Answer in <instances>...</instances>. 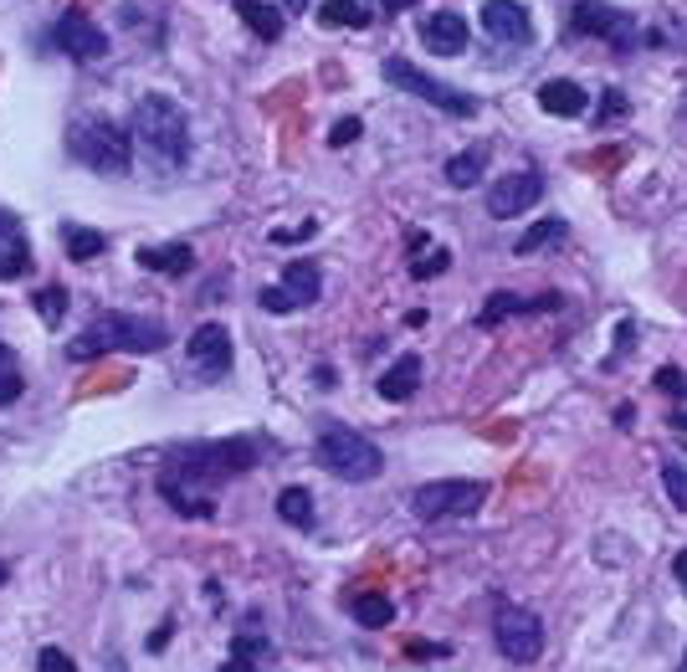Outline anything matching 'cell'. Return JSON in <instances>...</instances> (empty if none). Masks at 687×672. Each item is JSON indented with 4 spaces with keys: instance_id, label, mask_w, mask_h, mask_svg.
Wrapping results in <instances>:
<instances>
[{
    "instance_id": "6da1fadb",
    "label": "cell",
    "mask_w": 687,
    "mask_h": 672,
    "mask_svg": "<svg viewBox=\"0 0 687 672\" xmlns=\"http://www.w3.org/2000/svg\"><path fill=\"white\" fill-rule=\"evenodd\" d=\"M257 457H262V441H252V436L190 441V447L170 457V468L160 473V498L175 503V513H185V519H211V488L252 473Z\"/></svg>"
},
{
    "instance_id": "7a4b0ae2",
    "label": "cell",
    "mask_w": 687,
    "mask_h": 672,
    "mask_svg": "<svg viewBox=\"0 0 687 672\" xmlns=\"http://www.w3.org/2000/svg\"><path fill=\"white\" fill-rule=\"evenodd\" d=\"M164 345H170V328L164 324L139 319V313L103 309V313H92V324L67 345V354L73 360H92V354H160Z\"/></svg>"
},
{
    "instance_id": "3957f363",
    "label": "cell",
    "mask_w": 687,
    "mask_h": 672,
    "mask_svg": "<svg viewBox=\"0 0 687 672\" xmlns=\"http://www.w3.org/2000/svg\"><path fill=\"white\" fill-rule=\"evenodd\" d=\"M134 139L145 145V154L160 170H175V164L190 160V119L170 92H145L134 103Z\"/></svg>"
},
{
    "instance_id": "277c9868",
    "label": "cell",
    "mask_w": 687,
    "mask_h": 672,
    "mask_svg": "<svg viewBox=\"0 0 687 672\" xmlns=\"http://www.w3.org/2000/svg\"><path fill=\"white\" fill-rule=\"evenodd\" d=\"M313 457H318L324 473L344 477V483H370V477H380V468H385V452L364 432H354V426H324Z\"/></svg>"
},
{
    "instance_id": "5b68a950",
    "label": "cell",
    "mask_w": 687,
    "mask_h": 672,
    "mask_svg": "<svg viewBox=\"0 0 687 672\" xmlns=\"http://www.w3.org/2000/svg\"><path fill=\"white\" fill-rule=\"evenodd\" d=\"M67 149H73L77 164H88L98 175H124L128 164H134V139L113 119H73Z\"/></svg>"
},
{
    "instance_id": "8992f818",
    "label": "cell",
    "mask_w": 687,
    "mask_h": 672,
    "mask_svg": "<svg viewBox=\"0 0 687 672\" xmlns=\"http://www.w3.org/2000/svg\"><path fill=\"white\" fill-rule=\"evenodd\" d=\"M385 83L400 92H411V98H421V103H432V109L452 113V119H477V98L462 88H452V83H441V77L421 73L416 62H405V57H385Z\"/></svg>"
},
{
    "instance_id": "52a82bcc",
    "label": "cell",
    "mask_w": 687,
    "mask_h": 672,
    "mask_svg": "<svg viewBox=\"0 0 687 672\" xmlns=\"http://www.w3.org/2000/svg\"><path fill=\"white\" fill-rule=\"evenodd\" d=\"M488 488L472 483V477H441V483H421L411 493V513L426 519V524H441V519H472L483 509Z\"/></svg>"
},
{
    "instance_id": "ba28073f",
    "label": "cell",
    "mask_w": 687,
    "mask_h": 672,
    "mask_svg": "<svg viewBox=\"0 0 687 672\" xmlns=\"http://www.w3.org/2000/svg\"><path fill=\"white\" fill-rule=\"evenodd\" d=\"M570 32L575 37L611 41L615 52H632L636 47V16L621 11V5H611V0H575L570 5Z\"/></svg>"
},
{
    "instance_id": "9c48e42d",
    "label": "cell",
    "mask_w": 687,
    "mask_h": 672,
    "mask_svg": "<svg viewBox=\"0 0 687 672\" xmlns=\"http://www.w3.org/2000/svg\"><path fill=\"white\" fill-rule=\"evenodd\" d=\"M492 642H498V652H503L508 662L528 668V662H539V652H544V621L534 617V611H524V606H498V617H492Z\"/></svg>"
},
{
    "instance_id": "30bf717a",
    "label": "cell",
    "mask_w": 687,
    "mask_h": 672,
    "mask_svg": "<svg viewBox=\"0 0 687 672\" xmlns=\"http://www.w3.org/2000/svg\"><path fill=\"white\" fill-rule=\"evenodd\" d=\"M324 298V273H318V262H288V273L283 283H272V288L257 293V303L267 313H298V309H313Z\"/></svg>"
},
{
    "instance_id": "8fae6325",
    "label": "cell",
    "mask_w": 687,
    "mask_h": 672,
    "mask_svg": "<svg viewBox=\"0 0 687 672\" xmlns=\"http://www.w3.org/2000/svg\"><path fill=\"white\" fill-rule=\"evenodd\" d=\"M539 200H544V175L539 170H519V175H503V181L488 185V216L513 221V216H524V211H534Z\"/></svg>"
},
{
    "instance_id": "7c38bea8",
    "label": "cell",
    "mask_w": 687,
    "mask_h": 672,
    "mask_svg": "<svg viewBox=\"0 0 687 672\" xmlns=\"http://www.w3.org/2000/svg\"><path fill=\"white\" fill-rule=\"evenodd\" d=\"M185 360L196 370L200 381H221V375H232V334L221 324H200L190 334V345H185Z\"/></svg>"
},
{
    "instance_id": "4fadbf2b",
    "label": "cell",
    "mask_w": 687,
    "mask_h": 672,
    "mask_svg": "<svg viewBox=\"0 0 687 672\" xmlns=\"http://www.w3.org/2000/svg\"><path fill=\"white\" fill-rule=\"evenodd\" d=\"M52 41H57V47H62L67 57H77V62H103V57H109V37H103V32H98V21H88L83 11H67V16H57Z\"/></svg>"
},
{
    "instance_id": "5bb4252c",
    "label": "cell",
    "mask_w": 687,
    "mask_h": 672,
    "mask_svg": "<svg viewBox=\"0 0 687 672\" xmlns=\"http://www.w3.org/2000/svg\"><path fill=\"white\" fill-rule=\"evenodd\" d=\"M483 32L498 47H528L534 41V16H528L524 0H488L483 5Z\"/></svg>"
},
{
    "instance_id": "9a60e30c",
    "label": "cell",
    "mask_w": 687,
    "mask_h": 672,
    "mask_svg": "<svg viewBox=\"0 0 687 672\" xmlns=\"http://www.w3.org/2000/svg\"><path fill=\"white\" fill-rule=\"evenodd\" d=\"M421 41L436 57H462L472 41V26L462 11H432V16H421Z\"/></svg>"
},
{
    "instance_id": "2e32d148",
    "label": "cell",
    "mask_w": 687,
    "mask_h": 672,
    "mask_svg": "<svg viewBox=\"0 0 687 672\" xmlns=\"http://www.w3.org/2000/svg\"><path fill=\"white\" fill-rule=\"evenodd\" d=\"M564 298L560 293H539V298H519V293H492L488 309L477 313V328H492L503 319H524V313H560Z\"/></svg>"
},
{
    "instance_id": "e0dca14e",
    "label": "cell",
    "mask_w": 687,
    "mask_h": 672,
    "mask_svg": "<svg viewBox=\"0 0 687 672\" xmlns=\"http://www.w3.org/2000/svg\"><path fill=\"white\" fill-rule=\"evenodd\" d=\"M26 273H32V241H26V226L0 211V283H16V277H26Z\"/></svg>"
},
{
    "instance_id": "ac0fdd59",
    "label": "cell",
    "mask_w": 687,
    "mask_h": 672,
    "mask_svg": "<svg viewBox=\"0 0 687 672\" xmlns=\"http://www.w3.org/2000/svg\"><path fill=\"white\" fill-rule=\"evenodd\" d=\"M539 109L549 119H579V113H590V92L575 77H549V83H539Z\"/></svg>"
},
{
    "instance_id": "d6986e66",
    "label": "cell",
    "mask_w": 687,
    "mask_h": 672,
    "mask_svg": "<svg viewBox=\"0 0 687 672\" xmlns=\"http://www.w3.org/2000/svg\"><path fill=\"white\" fill-rule=\"evenodd\" d=\"M134 262L145 267V273H160V277H180L196 267V247L190 241H164V247H139Z\"/></svg>"
},
{
    "instance_id": "ffe728a7",
    "label": "cell",
    "mask_w": 687,
    "mask_h": 672,
    "mask_svg": "<svg viewBox=\"0 0 687 672\" xmlns=\"http://www.w3.org/2000/svg\"><path fill=\"white\" fill-rule=\"evenodd\" d=\"M416 385H421V354H400L380 381H375V390H380V400H390V406H405V400L416 396Z\"/></svg>"
},
{
    "instance_id": "44dd1931",
    "label": "cell",
    "mask_w": 687,
    "mask_h": 672,
    "mask_svg": "<svg viewBox=\"0 0 687 672\" xmlns=\"http://www.w3.org/2000/svg\"><path fill=\"white\" fill-rule=\"evenodd\" d=\"M349 617L370 626V632H385L390 621H396V600L385 596V590H354L349 596Z\"/></svg>"
},
{
    "instance_id": "7402d4cb",
    "label": "cell",
    "mask_w": 687,
    "mask_h": 672,
    "mask_svg": "<svg viewBox=\"0 0 687 672\" xmlns=\"http://www.w3.org/2000/svg\"><path fill=\"white\" fill-rule=\"evenodd\" d=\"M483 175H488V145H472L447 160V185L452 190H472V185H483Z\"/></svg>"
},
{
    "instance_id": "603a6c76",
    "label": "cell",
    "mask_w": 687,
    "mask_h": 672,
    "mask_svg": "<svg viewBox=\"0 0 687 672\" xmlns=\"http://www.w3.org/2000/svg\"><path fill=\"white\" fill-rule=\"evenodd\" d=\"M236 16H241V26H247L252 37H262V41L283 37V11L267 5V0H236Z\"/></svg>"
},
{
    "instance_id": "cb8c5ba5",
    "label": "cell",
    "mask_w": 687,
    "mask_h": 672,
    "mask_svg": "<svg viewBox=\"0 0 687 672\" xmlns=\"http://www.w3.org/2000/svg\"><path fill=\"white\" fill-rule=\"evenodd\" d=\"M570 237V221L564 216H544V221H534L524 237L513 241V252L519 257H534V252H544V247H560V241Z\"/></svg>"
},
{
    "instance_id": "d4e9b609",
    "label": "cell",
    "mask_w": 687,
    "mask_h": 672,
    "mask_svg": "<svg viewBox=\"0 0 687 672\" xmlns=\"http://www.w3.org/2000/svg\"><path fill=\"white\" fill-rule=\"evenodd\" d=\"M277 519L292 528H313L318 524V513H313V493L308 488H283L277 493Z\"/></svg>"
},
{
    "instance_id": "484cf974",
    "label": "cell",
    "mask_w": 687,
    "mask_h": 672,
    "mask_svg": "<svg viewBox=\"0 0 687 672\" xmlns=\"http://www.w3.org/2000/svg\"><path fill=\"white\" fill-rule=\"evenodd\" d=\"M318 21H324L328 32H339V26L364 32V26H370V11H364L360 0H324V5H318Z\"/></svg>"
},
{
    "instance_id": "4316f807",
    "label": "cell",
    "mask_w": 687,
    "mask_h": 672,
    "mask_svg": "<svg viewBox=\"0 0 687 672\" xmlns=\"http://www.w3.org/2000/svg\"><path fill=\"white\" fill-rule=\"evenodd\" d=\"M62 241H67V257H73V262H92V257L109 252V237H103V232H92V226H67Z\"/></svg>"
},
{
    "instance_id": "83f0119b",
    "label": "cell",
    "mask_w": 687,
    "mask_h": 672,
    "mask_svg": "<svg viewBox=\"0 0 687 672\" xmlns=\"http://www.w3.org/2000/svg\"><path fill=\"white\" fill-rule=\"evenodd\" d=\"M26 390V375H21L16 354H11V345L0 339V406H11V400Z\"/></svg>"
},
{
    "instance_id": "f1b7e54d",
    "label": "cell",
    "mask_w": 687,
    "mask_h": 672,
    "mask_svg": "<svg viewBox=\"0 0 687 672\" xmlns=\"http://www.w3.org/2000/svg\"><path fill=\"white\" fill-rule=\"evenodd\" d=\"M662 488H667L672 509L687 513V462H662Z\"/></svg>"
},
{
    "instance_id": "f546056e",
    "label": "cell",
    "mask_w": 687,
    "mask_h": 672,
    "mask_svg": "<svg viewBox=\"0 0 687 672\" xmlns=\"http://www.w3.org/2000/svg\"><path fill=\"white\" fill-rule=\"evenodd\" d=\"M37 313L41 319H47V324H57V319H62V313H67V288H41L37 293Z\"/></svg>"
},
{
    "instance_id": "4dcf8cb0",
    "label": "cell",
    "mask_w": 687,
    "mask_h": 672,
    "mask_svg": "<svg viewBox=\"0 0 687 672\" xmlns=\"http://www.w3.org/2000/svg\"><path fill=\"white\" fill-rule=\"evenodd\" d=\"M447 262H452V252H447V247H436L432 257H421V262H411V277H421V283H426V277L447 273Z\"/></svg>"
},
{
    "instance_id": "1f68e13d",
    "label": "cell",
    "mask_w": 687,
    "mask_h": 672,
    "mask_svg": "<svg viewBox=\"0 0 687 672\" xmlns=\"http://www.w3.org/2000/svg\"><path fill=\"white\" fill-rule=\"evenodd\" d=\"M657 390H667V396L687 400V370H672V364H662V370H657Z\"/></svg>"
},
{
    "instance_id": "d6a6232c",
    "label": "cell",
    "mask_w": 687,
    "mask_h": 672,
    "mask_svg": "<svg viewBox=\"0 0 687 672\" xmlns=\"http://www.w3.org/2000/svg\"><path fill=\"white\" fill-rule=\"evenodd\" d=\"M37 672H77V662L62 647H41V657H37Z\"/></svg>"
},
{
    "instance_id": "836d02e7",
    "label": "cell",
    "mask_w": 687,
    "mask_h": 672,
    "mask_svg": "<svg viewBox=\"0 0 687 672\" xmlns=\"http://www.w3.org/2000/svg\"><path fill=\"white\" fill-rule=\"evenodd\" d=\"M360 134H364V124H360V119H339V124L328 128V145H334V149H344V145H354Z\"/></svg>"
},
{
    "instance_id": "e575fe53",
    "label": "cell",
    "mask_w": 687,
    "mask_h": 672,
    "mask_svg": "<svg viewBox=\"0 0 687 672\" xmlns=\"http://www.w3.org/2000/svg\"><path fill=\"white\" fill-rule=\"evenodd\" d=\"M308 237H318V226H313V221L292 226V232H272V241H283V247H288V241H308Z\"/></svg>"
},
{
    "instance_id": "d590c367",
    "label": "cell",
    "mask_w": 687,
    "mask_h": 672,
    "mask_svg": "<svg viewBox=\"0 0 687 672\" xmlns=\"http://www.w3.org/2000/svg\"><path fill=\"white\" fill-rule=\"evenodd\" d=\"M621 109H626V103H621V92H605V109H600V113H605V119H611V113H621Z\"/></svg>"
},
{
    "instance_id": "8d00e7d4",
    "label": "cell",
    "mask_w": 687,
    "mask_h": 672,
    "mask_svg": "<svg viewBox=\"0 0 687 672\" xmlns=\"http://www.w3.org/2000/svg\"><path fill=\"white\" fill-rule=\"evenodd\" d=\"M672 575H677V581H683V590H687V549L677 555V560H672Z\"/></svg>"
},
{
    "instance_id": "74e56055",
    "label": "cell",
    "mask_w": 687,
    "mask_h": 672,
    "mask_svg": "<svg viewBox=\"0 0 687 672\" xmlns=\"http://www.w3.org/2000/svg\"><path fill=\"white\" fill-rule=\"evenodd\" d=\"M411 0H385V16H396V11H405Z\"/></svg>"
},
{
    "instance_id": "f35d334b",
    "label": "cell",
    "mask_w": 687,
    "mask_h": 672,
    "mask_svg": "<svg viewBox=\"0 0 687 672\" xmlns=\"http://www.w3.org/2000/svg\"><path fill=\"white\" fill-rule=\"evenodd\" d=\"M672 426H677V432H687V411H672Z\"/></svg>"
},
{
    "instance_id": "ab89813d",
    "label": "cell",
    "mask_w": 687,
    "mask_h": 672,
    "mask_svg": "<svg viewBox=\"0 0 687 672\" xmlns=\"http://www.w3.org/2000/svg\"><path fill=\"white\" fill-rule=\"evenodd\" d=\"M283 5H288V11H308V5H313V0H283Z\"/></svg>"
},
{
    "instance_id": "60d3db41",
    "label": "cell",
    "mask_w": 687,
    "mask_h": 672,
    "mask_svg": "<svg viewBox=\"0 0 687 672\" xmlns=\"http://www.w3.org/2000/svg\"><path fill=\"white\" fill-rule=\"evenodd\" d=\"M5 581H11V564H0V585H5Z\"/></svg>"
},
{
    "instance_id": "b9f144b4",
    "label": "cell",
    "mask_w": 687,
    "mask_h": 672,
    "mask_svg": "<svg viewBox=\"0 0 687 672\" xmlns=\"http://www.w3.org/2000/svg\"><path fill=\"white\" fill-rule=\"evenodd\" d=\"M683 672H687V652H683Z\"/></svg>"
}]
</instances>
